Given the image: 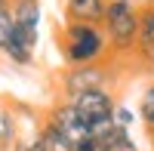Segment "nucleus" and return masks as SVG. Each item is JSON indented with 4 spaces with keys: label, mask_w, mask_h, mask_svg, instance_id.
Masks as SVG:
<instances>
[{
    "label": "nucleus",
    "mask_w": 154,
    "mask_h": 151,
    "mask_svg": "<svg viewBox=\"0 0 154 151\" xmlns=\"http://www.w3.org/2000/svg\"><path fill=\"white\" fill-rule=\"evenodd\" d=\"M108 53V40L102 34V25H83V22H68L62 28V56L68 68L77 65H99Z\"/></svg>",
    "instance_id": "obj_1"
},
{
    "label": "nucleus",
    "mask_w": 154,
    "mask_h": 151,
    "mask_svg": "<svg viewBox=\"0 0 154 151\" xmlns=\"http://www.w3.org/2000/svg\"><path fill=\"white\" fill-rule=\"evenodd\" d=\"M136 56L142 65L154 68V6L139 9V34H136Z\"/></svg>",
    "instance_id": "obj_6"
},
{
    "label": "nucleus",
    "mask_w": 154,
    "mask_h": 151,
    "mask_svg": "<svg viewBox=\"0 0 154 151\" xmlns=\"http://www.w3.org/2000/svg\"><path fill=\"white\" fill-rule=\"evenodd\" d=\"M102 34L108 40V49L117 56L133 53L136 34H139V9L130 0H108L102 16Z\"/></svg>",
    "instance_id": "obj_2"
},
{
    "label": "nucleus",
    "mask_w": 154,
    "mask_h": 151,
    "mask_svg": "<svg viewBox=\"0 0 154 151\" xmlns=\"http://www.w3.org/2000/svg\"><path fill=\"white\" fill-rule=\"evenodd\" d=\"M12 22H16V31H22L25 37H31L37 43V28H40V0H19L12 3Z\"/></svg>",
    "instance_id": "obj_7"
},
{
    "label": "nucleus",
    "mask_w": 154,
    "mask_h": 151,
    "mask_svg": "<svg viewBox=\"0 0 154 151\" xmlns=\"http://www.w3.org/2000/svg\"><path fill=\"white\" fill-rule=\"evenodd\" d=\"M34 49H37V43L31 40V37H25L22 31H16L12 28V37H9V43L3 46V56L12 62V65H31L34 62Z\"/></svg>",
    "instance_id": "obj_9"
},
{
    "label": "nucleus",
    "mask_w": 154,
    "mask_h": 151,
    "mask_svg": "<svg viewBox=\"0 0 154 151\" xmlns=\"http://www.w3.org/2000/svg\"><path fill=\"white\" fill-rule=\"evenodd\" d=\"M12 28H16V22H12V9H0V53H3V46L9 43L12 37Z\"/></svg>",
    "instance_id": "obj_14"
},
{
    "label": "nucleus",
    "mask_w": 154,
    "mask_h": 151,
    "mask_svg": "<svg viewBox=\"0 0 154 151\" xmlns=\"http://www.w3.org/2000/svg\"><path fill=\"white\" fill-rule=\"evenodd\" d=\"M130 3H136V0H130ZM139 3H145V6H151V3H154V0H139Z\"/></svg>",
    "instance_id": "obj_15"
},
{
    "label": "nucleus",
    "mask_w": 154,
    "mask_h": 151,
    "mask_svg": "<svg viewBox=\"0 0 154 151\" xmlns=\"http://www.w3.org/2000/svg\"><path fill=\"white\" fill-rule=\"evenodd\" d=\"M111 123H114V127H123V130H130L133 123H136V111L117 102V105H114V114H111Z\"/></svg>",
    "instance_id": "obj_13"
},
{
    "label": "nucleus",
    "mask_w": 154,
    "mask_h": 151,
    "mask_svg": "<svg viewBox=\"0 0 154 151\" xmlns=\"http://www.w3.org/2000/svg\"><path fill=\"white\" fill-rule=\"evenodd\" d=\"M9 6V0H0V9H6Z\"/></svg>",
    "instance_id": "obj_16"
},
{
    "label": "nucleus",
    "mask_w": 154,
    "mask_h": 151,
    "mask_svg": "<svg viewBox=\"0 0 154 151\" xmlns=\"http://www.w3.org/2000/svg\"><path fill=\"white\" fill-rule=\"evenodd\" d=\"M9 151H43V136H40V123L37 127H19V136L12 142Z\"/></svg>",
    "instance_id": "obj_10"
},
{
    "label": "nucleus",
    "mask_w": 154,
    "mask_h": 151,
    "mask_svg": "<svg viewBox=\"0 0 154 151\" xmlns=\"http://www.w3.org/2000/svg\"><path fill=\"white\" fill-rule=\"evenodd\" d=\"M139 120L145 123V130L154 136V83L145 86L142 99H139Z\"/></svg>",
    "instance_id": "obj_12"
},
{
    "label": "nucleus",
    "mask_w": 154,
    "mask_h": 151,
    "mask_svg": "<svg viewBox=\"0 0 154 151\" xmlns=\"http://www.w3.org/2000/svg\"><path fill=\"white\" fill-rule=\"evenodd\" d=\"M151 6H154V3H151Z\"/></svg>",
    "instance_id": "obj_18"
},
{
    "label": "nucleus",
    "mask_w": 154,
    "mask_h": 151,
    "mask_svg": "<svg viewBox=\"0 0 154 151\" xmlns=\"http://www.w3.org/2000/svg\"><path fill=\"white\" fill-rule=\"evenodd\" d=\"M68 102L77 108V114H80V117L89 123V133H93L96 123L111 120L117 99L111 96V90H89V93H80V96H71Z\"/></svg>",
    "instance_id": "obj_4"
},
{
    "label": "nucleus",
    "mask_w": 154,
    "mask_h": 151,
    "mask_svg": "<svg viewBox=\"0 0 154 151\" xmlns=\"http://www.w3.org/2000/svg\"><path fill=\"white\" fill-rule=\"evenodd\" d=\"M46 123H53V127L62 133V136H68V139L77 145V142H83V139H89V123L77 114V108L68 102V99H62V102H56L53 108L46 111V117H43Z\"/></svg>",
    "instance_id": "obj_5"
},
{
    "label": "nucleus",
    "mask_w": 154,
    "mask_h": 151,
    "mask_svg": "<svg viewBox=\"0 0 154 151\" xmlns=\"http://www.w3.org/2000/svg\"><path fill=\"white\" fill-rule=\"evenodd\" d=\"M108 0H65V16L68 22H83V25H102Z\"/></svg>",
    "instance_id": "obj_8"
},
{
    "label": "nucleus",
    "mask_w": 154,
    "mask_h": 151,
    "mask_svg": "<svg viewBox=\"0 0 154 151\" xmlns=\"http://www.w3.org/2000/svg\"><path fill=\"white\" fill-rule=\"evenodd\" d=\"M40 136H43V151H74V142L68 136H62L53 123H40Z\"/></svg>",
    "instance_id": "obj_11"
},
{
    "label": "nucleus",
    "mask_w": 154,
    "mask_h": 151,
    "mask_svg": "<svg viewBox=\"0 0 154 151\" xmlns=\"http://www.w3.org/2000/svg\"><path fill=\"white\" fill-rule=\"evenodd\" d=\"M108 83H111V74L102 62L99 65H77V68H68L62 74V93H65V99L89 93V90H108Z\"/></svg>",
    "instance_id": "obj_3"
},
{
    "label": "nucleus",
    "mask_w": 154,
    "mask_h": 151,
    "mask_svg": "<svg viewBox=\"0 0 154 151\" xmlns=\"http://www.w3.org/2000/svg\"><path fill=\"white\" fill-rule=\"evenodd\" d=\"M12 3H19V0H12Z\"/></svg>",
    "instance_id": "obj_17"
}]
</instances>
